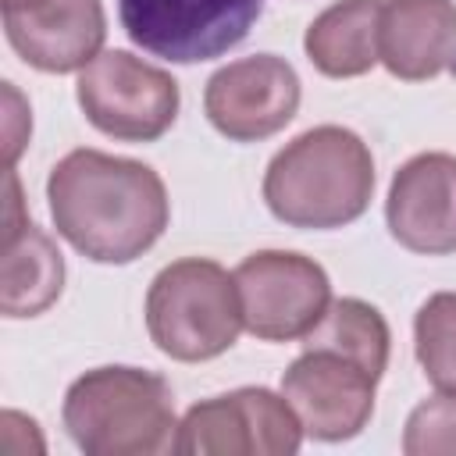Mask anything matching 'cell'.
I'll list each match as a JSON object with an SVG mask.
<instances>
[{"label":"cell","mask_w":456,"mask_h":456,"mask_svg":"<svg viewBox=\"0 0 456 456\" xmlns=\"http://www.w3.org/2000/svg\"><path fill=\"white\" fill-rule=\"evenodd\" d=\"M46 200L57 235L96 264L139 260L171 217L164 178L150 164L89 146L53 164Z\"/></svg>","instance_id":"obj_1"},{"label":"cell","mask_w":456,"mask_h":456,"mask_svg":"<svg viewBox=\"0 0 456 456\" xmlns=\"http://www.w3.org/2000/svg\"><path fill=\"white\" fill-rule=\"evenodd\" d=\"M374 196V157L342 125H317L285 142L264 171V203L289 228H342Z\"/></svg>","instance_id":"obj_2"},{"label":"cell","mask_w":456,"mask_h":456,"mask_svg":"<svg viewBox=\"0 0 456 456\" xmlns=\"http://www.w3.org/2000/svg\"><path fill=\"white\" fill-rule=\"evenodd\" d=\"M64 428L86 456H157L175 449L171 385L142 367H96L71 381Z\"/></svg>","instance_id":"obj_3"},{"label":"cell","mask_w":456,"mask_h":456,"mask_svg":"<svg viewBox=\"0 0 456 456\" xmlns=\"http://www.w3.org/2000/svg\"><path fill=\"white\" fill-rule=\"evenodd\" d=\"M242 328L235 274L217 260L182 256L150 281L146 331L164 356L182 363L214 360L235 346Z\"/></svg>","instance_id":"obj_4"},{"label":"cell","mask_w":456,"mask_h":456,"mask_svg":"<svg viewBox=\"0 0 456 456\" xmlns=\"http://www.w3.org/2000/svg\"><path fill=\"white\" fill-rule=\"evenodd\" d=\"M86 121L121 142H153L178 118V82L128 50H103L78 71L75 86Z\"/></svg>","instance_id":"obj_5"},{"label":"cell","mask_w":456,"mask_h":456,"mask_svg":"<svg viewBox=\"0 0 456 456\" xmlns=\"http://www.w3.org/2000/svg\"><path fill=\"white\" fill-rule=\"evenodd\" d=\"M242 324L260 342L306 338L331 306L328 271L296 249L249 253L235 271Z\"/></svg>","instance_id":"obj_6"},{"label":"cell","mask_w":456,"mask_h":456,"mask_svg":"<svg viewBox=\"0 0 456 456\" xmlns=\"http://www.w3.org/2000/svg\"><path fill=\"white\" fill-rule=\"evenodd\" d=\"M292 403L271 388H235L185 410L175 452L185 456H292L303 445Z\"/></svg>","instance_id":"obj_7"},{"label":"cell","mask_w":456,"mask_h":456,"mask_svg":"<svg viewBox=\"0 0 456 456\" xmlns=\"http://www.w3.org/2000/svg\"><path fill=\"white\" fill-rule=\"evenodd\" d=\"M264 0H118L121 28L135 46L171 64H200L239 46Z\"/></svg>","instance_id":"obj_8"},{"label":"cell","mask_w":456,"mask_h":456,"mask_svg":"<svg viewBox=\"0 0 456 456\" xmlns=\"http://www.w3.org/2000/svg\"><path fill=\"white\" fill-rule=\"evenodd\" d=\"M299 96V75L285 57L253 53L217 68L207 78L203 110L224 139L260 142L296 118Z\"/></svg>","instance_id":"obj_9"},{"label":"cell","mask_w":456,"mask_h":456,"mask_svg":"<svg viewBox=\"0 0 456 456\" xmlns=\"http://www.w3.org/2000/svg\"><path fill=\"white\" fill-rule=\"evenodd\" d=\"M374 388L378 378L335 349H303L281 374V395L317 442L356 438L374 413Z\"/></svg>","instance_id":"obj_10"},{"label":"cell","mask_w":456,"mask_h":456,"mask_svg":"<svg viewBox=\"0 0 456 456\" xmlns=\"http://www.w3.org/2000/svg\"><path fill=\"white\" fill-rule=\"evenodd\" d=\"M385 221L399 246L424 256L456 253V157L417 153L410 157L385 200Z\"/></svg>","instance_id":"obj_11"},{"label":"cell","mask_w":456,"mask_h":456,"mask_svg":"<svg viewBox=\"0 0 456 456\" xmlns=\"http://www.w3.org/2000/svg\"><path fill=\"white\" fill-rule=\"evenodd\" d=\"M4 36L25 64L68 75L103 53L107 14L100 0H46L43 7L4 14Z\"/></svg>","instance_id":"obj_12"},{"label":"cell","mask_w":456,"mask_h":456,"mask_svg":"<svg viewBox=\"0 0 456 456\" xmlns=\"http://www.w3.org/2000/svg\"><path fill=\"white\" fill-rule=\"evenodd\" d=\"M378 57L388 75L424 82L456 68L452 0H385L378 18Z\"/></svg>","instance_id":"obj_13"},{"label":"cell","mask_w":456,"mask_h":456,"mask_svg":"<svg viewBox=\"0 0 456 456\" xmlns=\"http://www.w3.org/2000/svg\"><path fill=\"white\" fill-rule=\"evenodd\" d=\"M378 18L381 0H338L324 7L303 36L310 64L328 78L367 75L378 57Z\"/></svg>","instance_id":"obj_14"},{"label":"cell","mask_w":456,"mask_h":456,"mask_svg":"<svg viewBox=\"0 0 456 456\" xmlns=\"http://www.w3.org/2000/svg\"><path fill=\"white\" fill-rule=\"evenodd\" d=\"M61 289H64V256L39 224L25 221L14 235H4V260H0L4 317H36L57 303Z\"/></svg>","instance_id":"obj_15"},{"label":"cell","mask_w":456,"mask_h":456,"mask_svg":"<svg viewBox=\"0 0 456 456\" xmlns=\"http://www.w3.org/2000/svg\"><path fill=\"white\" fill-rule=\"evenodd\" d=\"M303 346L306 349H335V353L356 360L360 367H367L381 381V374L388 367V353H392V331L378 306H370L367 299L346 296L328 306V314L306 335Z\"/></svg>","instance_id":"obj_16"},{"label":"cell","mask_w":456,"mask_h":456,"mask_svg":"<svg viewBox=\"0 0 456 456\" xmlns=\"http://www.w3.org/2000/svg\"><path fill=\"white\" fill-rule=\"evenodd\" d=\"M413 349L424 378L456 395V292H435L413 317Z\"/></svg>","instance_id":"obj_17"},{"label":"cell","mask_w":456,"mask_h":456,"mask_svg":"<svg viewBox=\"0 0 456 456\" xmlns=\"http://www.w3.org/2000/svg\"><path fill=\"white\" fill-rule=\"evenodd\" d=\"M406 456H456V395L438 392L417 403L403 428Z\"/></svg>","instance_id":"obj_18"},{"label":"cell","mask_w":456,"mask_h":456,"mask_svg":"<svg viewBox=\"0 0 456 456\" xmlns=\"http://www.w3.org/2000/svg\"><path fill=\"white\" fill-rule=\"evenodd\" d=\"M4 93H7V107H11V118H7V167H14L18 153L25 150L28 132H32V118H28V110L21 107V96L14 93L11 82H4Z\"/></svg>","instance_id":"obj_19"},{"label":"cell","mask_w":456,"mask_h":456,"mask_svg":"<svg viewBox=\"0 0 456 456\" xmlns=\"http://www.w3.org/2000/svg\"><path fill=\"white\" fill-rule=\"evenodd\" d=\"M46 0H0L4 14H14V11H32V7H43Z\"/></svg>","instance_id":"obj_20"}]
</instances>
